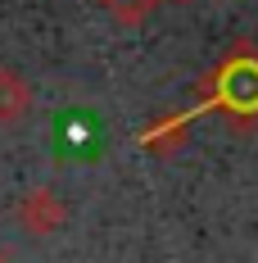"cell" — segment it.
I'll list each match as a JSON object with an SVG mask.
<instances>
[{"mask_svg":"<svg viewBox=\"0 0 258 263\" xmlns=\"http://www.w3.org/2000/svg\"><path fill=\"white\" fill-rule=\"evenodd\" d=\"M14 218L27 236H54L64 222H68V204L59 200L54 186H27L14 204Z\"/></svg>","mask_w":258,"mask_h":263,"instance_id":"1","label":"cell"},{"mask_svg":"<svg viewBox=\"0 0 258 263\" xmlns=\"http://www.w3.org/2000/svg\"><path fill=\"white\" fill-rule=\"evenodd\" d=\"M32 114V86L18 68H0V127H18Z\"/></svg>","mask_w":258,"mask_h":263,"instance_id":"2","label":"cell"},{"mask_svg":"<svg viewBox=\"0 0 258 263\" xmlns=\"http://www.w3.org/2000/svg\"><path fill=\"white\" fill-rule=\"evenodd\" d=\"M181 141H186V123H181V118H163V123H154V127L141 132V145H150V150H158V155L177 150Z\"/></svg>","mask_w":258,"mask_h":263,"instance_id":"3","label":"cell"},{"mask_svg":"<svg viewBox=\"0 0 258 263\" xmlns=\"http://www.w3.org/2000/svg\"><path fill=\"white\" fill-rule=\"evenodd\" d=\"M118 9H136V5H145V0H113Z\"/></svg>","mask_w":258,"mask_h":263,"instance_id":"4","label":"cell"},{"mask_svg":"<svg viewBox=\"0 0 258 263\" xmlns=\"http://www.w3.org/2000/svg\"><path fill=\"white\" fill-rule=\"evenodd\" d=\"M0 263H14V254H9V250H0Z\"/></svg>","mask_w":258,"mask_h":263,"instance_id":"5","label":"cell"}]
</instances>
